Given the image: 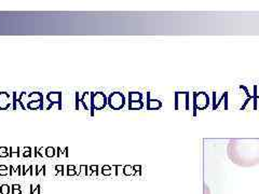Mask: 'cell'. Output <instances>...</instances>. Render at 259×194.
<instances>
[{"label": "cell", "instance_id": "6da1fadb", "mask_svg": "<svg viewBox=\"0 0 259 194\" xmlns=\"http://www.w3.org/2000/svg\"><path fill=\"white\" fill-rule=\"evenodd\" d=\"M229 160L240 167H253L259 164V138L230 139L227 146Z\"/></svg>", "mask_w": 259, "mask_h": 194}, {"label": "cell", "instance_id": "7a4b0ae2", "mask_svg": "<svg viewBox=\"0 0 259 194\" xmlns=\"http://www.w3.org/2000/svg\"><path fill=\"white\" fill-rule=\"evenodd\" d=\"M108 97L103 92H91V110L90 115L93 116L95 110H103L108 105Z\"/></svg>", "mask_w": 259, "mask_h": 194}, {"label": "cell", "instance_id": "3957f363", "mask_svg": "<svg viewBox=\"0 0 259 194\" xmlns=\"http://www.w3.org/2000/svg\"><path fill=\"white\" fill-rule=\"evenodd\" d=\"M26 108L28 110H43V95L40 92H32L26 98Z\"/></svg>", "mask_w": 259, "mask_h": 194}, {"label": "cell", "instance_id": "277c9868", "mask_svg": "<svg viewBox=\"0 0 259 194\" xmlns=\"http://www.w3.org/2000/svg\"><path fill=\"white\" fill-rule=\"evenodd\" d=\"M107 104L112 110H120L124 107L125 97L121 92H113L108 96Z\"/></svg>", "mask_w": 259, "mask_h": 194}, {"label": "cell", "instance_id": "5b68a950", "mask_svg": "<svg viewBox=\"0 0 259 194\" xmlns=\"http://www.w3.org/2000/svg\"><path fill=\"white\" fill-rule=\"evenodd\" d=\"M143 94L140 92L129 93V108L132 110H140L144 107L142 102Z\"/></svg>", "mask_w": 259, "mask_h": 194}, {"label": "cell", "instance_id": "8992f818", "mask_svg": "<svg viewBox=\"0 0 259 194\" xmlns=\"http://www.w3.org/2000/svg\"><path fill=\"white\" fill-rule=\"evenodd\" d=\"M45 97H47V101L50 103L47 110H50L54 105H57L59 110H62V92H49Z\"/></svg>", "mask_w": 259, "mask_h": 194}, {"label": "cell", "instance_id": "52a82bcc", "mask_svg": "<svg viewBox=\"0 0 259 194\" xmlns=\"http://www.w3.org/2000/svg\"><path fill=\"white\" fill-rule=\"evenodd\" d=\"M12 107L11 96L8 92H0V110H8Z\"/></svg>", "mask_w": 259, "mask_h": 194}, {"label": "cell", "instance_id": "ba28073f", "mask_svg": "<svg viewBox=\"0 0 259 194\" xmlns=\"http://www.w3.org/2000/svg\"><path fill=\"white\" fill-rule=\"evenodd\" d=\"M79 103L82 104L85 110H91V92H84L82 96L79 98Z\"/></svg>", "mask_w": 259, "mask_h": 194}, {"label": "cell", "instance_id": "9c48e42d", "mask_svg": "<svg viewBox=\"0 0 259 194\" xmlns=\"http://www.w3.org/2000/svg\"><path fill=\"white\" fill-rule=\"evenodd\" d=\"M161 107V103L157 99H150L147 104V108L148 109H158Z\"/></svg>", "mask_w": 259, "mask_h": 194}, {"label": "cell", "instance_id": "30bf717a", "mask_svg": "<svg viewBox=\"0 0 259 194\" xmlns=\"http://www.w3.org/2000/svg\"><path fill=\"white\" fill-rule=\"evenodd\" d=\"M44 155L48 156V157H53L56 155V149L54 147H47V148L44 149Z\"/></svg>", "mask_w": 259, "mask_h": 194}, {"label": "cell", "instance_id": "8fae6325", "mask_svg": "<svg viewBox=\"0 0 259 194\" xmlns=\"http://www.w3.org/2000/svg\"><path fill=\"white\" fill-rule=\"evenodd\" d=\"M9 156H12L13 155H16L17 156H20V147H16V148H14V147H10L9 148Z\"/></svg>", "mask_w": 259, "mask_h": 194}, {"label": "cell", "instance_id": "7c38bea8", "mask_svg": "<svg viewBox=\"0 0 259 194\" xmlns=\"http://www.w3.org/2000/svg\"><path fill=\"white\" fill-rule=\"evenodd\" d=\"M79 98H80V93L76 92L74 93V110H79V106H80Z\"/></svg>", "mask_w": 259, "mask_h": 194}, {"label": "cell", "instance_id": "4fadbf2b", "mask_svg": "<svg viewBox=\"0 0 259 194\" xmlns=\"http://www.w3.org/2000/svg\"><path fill=\"white\" fill-rule=\"evenodd\" d=\"M32 155V148L31 147H24V152H23V156L24 157H31Z\"/></svg>", "mask_w": 259, "mask_h": 194}, {"label": "cell", "instance_id": "5bb4252c", "mask_svg": "<svg viewBox=\"0 0 259 194\" xmlns=\"http://www.w3.org/2000/svg\"><path fill=\"white\" fill-rule=\"evenodd\" d=\"M17 97H16V92L12 93V110H17Z\"/></svg>", "mask_w": 259, "mask_h": 194}, {"label": "cell", "instance_id": "9a60e30c", "mask_svg": "<svg viewBox=\"0 0 259 194\" xmlns=\"http://www.w3.org/2000/svg\"><path fill=\"white\" fill-rule=\"evenodd\" d=\"M0 156H1V157L9 156V154H8V148H7V147H1V148H0Z\"/></svg>", "mask_w": 259, "mask_h": 194}, {"label": "cell", "instance_id": "2e32d148", "mask_svg": "<svg viewBox=\"0 0 259 194\" xmlns=\"http://www.w3.org/2000/svg\"><path fill=\"white\" fill-rule=\"evenodd\" d=\"M8 167L5 165H0V175H7L8 172H7Z\"/></svg>", "mask_w": 259, "mask_h": 194}, {"label": "cell", "instance_id": "e0dca14e", "mask_svg": "<svg viewBox=\"0 0 259 194\" xmlns=\"http://www.w3.org/2000/svg\"><path fill=\"white\" fill-rule=\"evenodd\" d=\"M1 193H2V194H8V193H9V186L3 185V186L1 187Z\"/></svg>", "mask_w": 259, "mask_h": 194}, {"label": "cell", "instance_id": "ac0fdd59", "mask_svg": "<svg viewBox=\"0 0 259 194\" xmlns=\"http://www.w3.org/2000/svg\"><path fill=\"white\" fill-rule=\"evenodd\" d=\"M67 170H68V175L74 174V165H68L67 166Z\"/></svg>", "mask_w": 259, "mask_h": 194}, {"label": "cell", "instance_id": "d6986e66", "mask_svg": "<svg viewBox=\"0 0 259 194\" xmlns=\"http://www.w3.org/2000/svg\"><path fill=\"white\" fill-rule=\"evenodd\" d=\"M55 168L57 169V170H59V172H61V173H63V169H64V166H63V165H57V166H55Z\"/></svg>", "mask_w": 259, "mask_h": 194}]
</instances>
